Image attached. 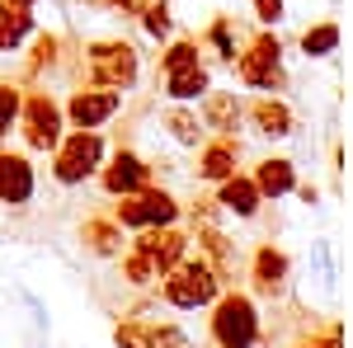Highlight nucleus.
<instances>
[{"mask_svg": "<svg viewBox=\"0 0 353 348\" xmlns=\"http://www.w3.org/2000/svg\"><path fill=\"white\" fill-rule=\"evenodd\" d=\"M24 132H28V141H33L38 151H52L57 141H61V113H57V104L48 99V94L28 99V108H24Z\"/></svg>", "mask_w": 353, "mask_h": 348, "instance_id": "423d86ee", "label": "nucleus"}, {"mask_svg": "<svg viewBox=\"0 0 353 348\" xmlns=\"http://www.w3.org/2000/svg\"><path fill=\"white\" fill-rule=\"evenodd\" d=\"M14 5H33V0H14Z\"/></svg>", "mask_w": 353, "mask_h": 348, "instance_id": "2f4dec72", "label": "nucleus"}, {"mask_svg": "<svg viewBox=\"0 0 353 348\" xmlns=\"http://www.w3.org/2000/svg\"><path fill=\"white\" fill-rule=\"evenodd\" d=\"M141 184H146V165L137 161V156H118L109 165V174H104V188L109 193H137Z\"/></svg>", "mask_w": 353, "mask_h": 348, "instance_id": "f8f14e48", "label": "nucleus"}, {"mask_svg": "<svg viewBox=\"0 0 353 348\" xmlns=\"http://www.w3.org/2000/svg\"><path fill=\"white\" fill-rule=\"evenodd\" d=\"M254 278H259L264 292H278V287L288 283V259H283L278 249H259V254H254Z\"/></svg>", "mask_w": 353, "mask_h": 348, "instance_id": "2eb2a0df", "label": "nucleus"}, {"mask_svg": "<svg viewBox=\"0 0 353 348\" xmlns=\"http://www.w3.org/2000/svg\"><path fill=\"white\" fill-rule=\"evenodd\" d=\"M254 123H259V132H269V136L292 132V113L283 104H273V99H259V104H254Z\"/></svg>", "mask_w": 353, "mask_h": 348, "instance_id": "a211bd4d", "label": "nucleus"}, {"mask_svg": "<svg viewBox=\"0 0 353 348\" xmlns=\"http://www.w3.org/2000/svg\"><path fill=\"white\" fill-rule=\"evenodd\" d=\"M90 71L99 85L123 90V85L137 81V52L128 43H99V48H90Z\"/></svg>", "mask_w": 353, "mask_h": 348, "instance_id": "7ed1b4c3", "label": "nucleus"}, {"mask_svg": "<svg viewBox=\"0 0 353 348\" xmlns=\"http://www.w3.org/2000/svg\"><path fill=\"white\" fill-rule=\"evenodd\" d=\"M170 127H174V136H179L184 146H198V136H203V127H198L193 113H170Z\"/></svg>", "mask_w": 353, "mask_h": 348, "instance_id": "412c9836", "label": "nucleus"}, {"mask_svg": "<svg viewBox=\"0 0 353 348\" xmlns=\"http://www.w3.org/2000/svg\"><path fill=\"white\" fill-rule=\"evenodd\" d=\"M236 113H241L236 108V94H212L208 99V127H221V132L236 127Z\"/></svg>", "mask_w": 353, "mask_h": 348, "instance_id": "6ab92c4d", "label": "nucleus"}, {"mask_svg": "<svg viewBox=\"0 0 353 348\" xmlns=\"http://www.w3.org/2000/svg\"><path fill=\"white\" fill-rule=\"evenodd\" d=\"M217 203L226 207V212H236V216H254V207H259V184H254V179H231V174H226Z\"/></svg>", "mask_w": 353, "mask_h": 348, "instance_id": "9d476101", "label": "nucleus"}, {"mask_svg": "<svg viewBox=\"0 0 353 348\" xmlns=\"http://www.w3.org/2000/svg\"><path fill=\"white\" fill-rule=\"evenodd\" d=\"M113 113H118V90H81L71 99V123L76 127H94V123H104Z\"/></svg>", "mask_w": 353, "mask_h": 348, "instance_id": "1a4fd4ad", "label": "nucleus"}, {"mask_svg": "<svg viewBox=\"0 0 353 348\" xmlns=\"http://www.w3.org/2000/svg\"><path fill=\"white\" fill-rule=\"evenodd\" d=\"M189 61H198L193 43H174V48L165 52V71H174V66H189Z\"/></svg>", "mask_w": 353, "mask_h": 348, "instance_id": "a878e982", "label": "nucleus"}, {"mask_svg": "<svg viewBox=\"0 0 353 348\" xmlns=\"http://www.w3.org/2000/svg\"><path fill=\"white\" fill-rule=\"evenodd\" d=\"M0 141H5V123H0Z\"/></svg>", "mask_w": 353, "mask_h": 348, "instance_id": "7c9ffc66", "label": "nucleus"}, {"mask_svg": "<svg viewBox=\"0 0 353 348\" xmlns=\"http://www.w3.org/2000/svg\"><path fill=\"white\" fill-rule=\"evenodd\" d=\"M254 184L264 198H283L288 188H292V165L288 161H264L259 165V174H254Z\"/></svg>", "mask_w": 353, "mask_h": 348, "instance_id": "dca6fc26", "label": "nucleus"}, {"mask_svg": "<svg viewBox=\"0 0 353 348\" xmlns=\"http://www.w3.org/2000/svg\"><path fill=\"white\" fill-rule=\"evenodd\" d=\"M14 113H19V90H14V85H0V123L10 127Z\"/></svg>", "mask_w": 353, "mask_h": 348, "instance_id": "bb28decb", "label": "nucleus"}, {"mask_svg": "<svg viewBox=\"0 0 353 348\" xmlns=\"http://www.w3.org/2000/svg\"><path fill=\"white\" fill-rule=\"evenodd\" d=\"M241 76L250 85H278L283 81V71H278V38H259L241 57Z\"/></svg>", "mask_w": 353, "mask_h": 348, "instance_id": "0eeeda50", "label": "nucleus"}, {"mask_svg": "<svg viewBox=\"0 0 353 348\" xmlns=\"http://www.w3.org/2000/svg\"><path fill=\"white\" fill-rule=\"evenodd\" d=\"M33 198V165L24 156H0V203L19 207Z\"/></svg>", "mask_w": 353, "mask_h": 348, "instance_id": "6e6552de", "label": "nucleus"}, {"mask_svg": "<svg viewBox=\"0 0 353 348\" xmlns=\"http://www.w3.org/2000/svg\"><path fill=\"white\" fill-rule=\"evenodd\" d=\"M212 43H217V52H221V57L236 52V43H231V24H226V19H221V24H212Z\"/></svg>", "mask_w": 353, "mask_h": 348, "instance_id": "cd10ccee", "label": "nucleus"}, {"mask_svg": "<svg viewBox=\"0 0 353 348\" xmlns=\"http://www.w3.org/2000/svg\"><path fill=\"white\" fill-rule=\"evenodd\" d=\"M254 10H259V19H264V24L283 19V0H254Z\"/></svg>", "mask_w": 353, "mask_h": 348, "instance_id": "c85d7f7f", "label": "nucleus"}, {"mask_svg": "<svg viewBox=\"0 0 353 348\" xmlns=\"http://www.w3.org/2000/svg\"><path fill=\"white\" fill-rule=\"evenodd\" d=\"M174 216H179V203L170 193H141L137 188V198L118 203V221L123 226H170Z\"/></svg>", "mask_w": 353, "mask_h": 348, "instance_id": "39448f33", "label": "nucleus"}, {"mask_svg": "<svg viewBox=\"0 0 353 348\" xmlns=\"http://www.w3.org/2000/svg\"><path fill=\"white\" fill-rule=\"evenodd\" d=\"M334 43H339V28H334V24L306 28V38H301V48H306V57H325V52H334Z\"/></svg>", "mask_w": 353, "mask_h": 348, "instance_id": "aec40b11", "label": "nucleus"}, {"mask_svg": "<svg viewBox=\"0 0 353 348\" xmlns=\"http://www.w3.org/2000/svg\"><path fill=\"white\" fill-rule=\"evenodd\" d=\"M141 348H189V339H184L179 329H151V334L141 339Z\"/></svg>", "mask_w": 353, "mask_h": 348, "instance_id": "b1692460", "label": "nucleus"}, {"mask_svg": "<svg viewBox=\"0 0 353 348\" xmlns=\"http://www.w3.org/2000/svg\"><path fill=\"white\" fill-rule=\"evenodd\" d=\"M141 14H146V28L161 38V33H170V14H165V0H141Z\"/></svg>", "mask_w": 353, "mask_h": 348, "instance_id": "4be33fe9", "label": "nucleus"}, {"mask_svg": "<svg viewBox=\"0 0 353 348\" xmlns=\"http://www.w3.org/2000/svg\"><path fill=\"white\" fill-rule=\"evenodd\" d=\"M231 170H236V146H231V141H212V146L203 151L198 174H203V179H226Z\"/></svg>", "mask_w": 353, "mask_h": 348, "instance_id": "f3484780", "label": "nucleus"}, {"mask_svg": "<svg viewBox=\"0 0 353 348\" xmlns=\"http://www.w3.org/2000/svg\"><path fill=\"white\" fill-rule=\"evenodd\" d=\"M141 249L156 259V268H170L184 254V236H179V231H151V236L141 240Z\"/></svg>", "mask_w": 353, "mask_h": 348, "instance_id": "4468645a", "label": "nucleus"}, {"mask_svg": "<svg viewBox=\"0 0 353 348\" xmlns=\"http://www.w3.org/2000/svg\"><path fill=\"white\" fill-rule=\"evenodd\" d=\"M128 278H132V283H151V278H156V259H151L146 249H137L132 259H128Z\"/></svg>", "mask_w": 353, "mask_h": 348, "instance_id": "5701e85b", "label": "nucleus"}, {"mask_svg": "<svg viewBox=\"0 0 353 348\" xmlns=\"http://www.w3.org/2000/svg\"><path fill=\"white\" fill-rule=\"evenodd\" d=\"M33 28V14H28V5H5L0 10V52H14L19 43H24V33Z\"/></svg>", "mask_w": 353, "mask_h": 348, "instance_id": "9b49d317", "label": "nucleus"}, {"mask_svg": "<svg viewBox=\"0 0 353 348\" xmlns=\"http://www.w3.org/2000/svg\"><path fill=\"white\" fill-rule=\"evenodd\" d=\"M165 90L174 94V99H198L203 90H208V71L189 61V66H174V71H165Z\"/></svg>", "mask_w": 353, "mask_h": 348, "instance_id": "ddd939ff", "label": "nucleus"}, {"mask_svg": "<svg viewBox=\"0 0 353 348\" xmlns=\"http://www.w3.org/2000/svg\"><path fill=\"white\" fill-rule=\"evenodd\" d=\"M99 156H104V141L81 127V132L61 146V156H57V179H61V184H81L85 174L99 165Z\"/></svg>", "mask_w": 353, "mask_h": 348, "instance_id": "20e7f679", "label": "nucleus"}, {"mask_svg": "<svg viewBox=\"0 0 353 348\" xmlns=\"http://www.w3.org/2000/svg\"><path fill=\"white\" fill-rule=\"evenodd\" d=\"M301 348H339V329H330L325 339H311V344H301Z\"/></svg>", "mask_w": 353, "mask_h": 348, "instance_id": "c756f323", "label": "nucleus"}, {"mask_svg": "<svg viewBox=\"0 0 353 348\" xmlns=\"http://www.w3.org/2000/svg\"><path fill=\"white\" fill-rule=\"evenodd\" d=\"M165 296L170 306H208L217 296V273L208 264H179L165 278Z\"/></svg>", "mask_w": 353, "mask_h": 348, "instance_id": "f03ea898", "label": "nucleus"}, {"mask_svg": "<svg viewBox=\"0 0 353 348\" xmlns=\"http://www.w3.org/2000/svg\"><path fill=\"white\" fill-rule=\"evenodd\" d=\"M259 334V320H254V306L245 296H226L212 316V339L221 348H250Z\"/></svg>", "mask_w": 353, "mask_h": 348, "instance_id": "f257e3e1", "label": "nucleus"}, {"mask_svg": "<svg viewBox=\"0 0 353 348\" xmlns=\"http://www.w3.org/2000/svg\"><path fill=\"white\" fill-rule=\"evenodd\" d=\"M85 240H90V249H99V254H109L113 249V226H104V221H94V226H85Z\"/></svg>", "mask_w": 353, "mask_h": 348, "instance_id": "393cba45", "label": "nucleus"}]
</instances>
